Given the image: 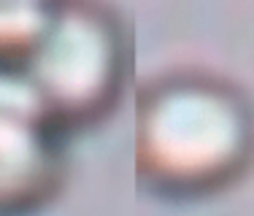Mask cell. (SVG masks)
<instances>
[{
  "label": "cell",
  "instance_id": "obj_3",
  "mask_svg": "<svg viewBox=\"0 0 254 216\" xmlns=\"http://www.w3.org/2000/svg\"><path fill=\"white\" fill-rule=\"evenodd\" d=\"M65 130L16 65H0V216H33L60 195L68 173Z\"/></svg>",
  "mask_w": 254,
  "mask_h": 216
},
{
  "label": "cell",
  "instance_id": "obj_2",
  "mask_svg": "<svg viewBox=\"0 0 254 216\" xmlns=\"http://www.w3.org/2000/svg\"><path fill=\"white\" fill-rule=\"evenodd\" d=\"M19 70L60 127L98 124L130 79V41L103 0H57Z\"/></svg>",
  "mask_w": 254,
  "mask_h": 216
},
{
  "label": "cell",
  "instance_id": "obj_1",
  "mask_svg": "<svg viewBox=\"0 0 254 216\" xmlns=\"http://www.w3.org/2000/svg\"><path fill=\"white\" fill-rule=\"evenodd\" d=\"M132 162L141 187L154 195H219L254 165V100L211 70L157 76L135 95Z\"/></svg>",
  "mask_w": 254,
  "mask_h": 216
},
{
  "label": "cell",
  "instance_id": "obj_4",
  "mask_svg": "<svg viewBox=\"0 0 254 216\" xmlns=\"http://www.w3.org/2000/svg\"><path fill=\"white\" fill-rule=\"evenodd\" d=\"M57 0H0V65H16L27 57Z\"/></svg>",
  "mask_w": 254,
  "mask_h": 216
}]
</instances>
